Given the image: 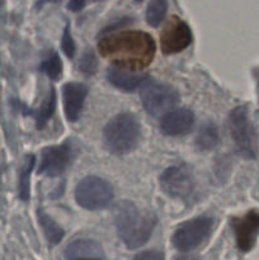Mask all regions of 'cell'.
<instances>
[{
  "label": "cell",
  "mask_w": 259,
  "mask_h": 260,
  "mask_svg": "<svg viewBox=\"0 0 259 260\" xmlns=\"http://www.w3.org/2000/svg\"><path fill=\"white\" fill-rule=\"evenodd\" d=\"M40 222L42 225L43 231L46 234V238L50 241L51 245H56L60 243L63 238V231L50 216L46 215L45 212H40Z\"/></svg>",
  "instance_id": "cell-17"
},
{
  "label": "cell",
  "mask_w": 259,
  "mask_h": 260,
  "mask_svg": "<svg viewBox=\"0 0 259 260\" xmlns=\"http://www.w3.org/2000/svg\"><path fill=\"white\" fill-rule=\"evenodd\" d=\"M192 42V32L187 23L177 15H173L163 28L160 46L165 55L178 53L187 48Z\"/></svg>",
  "instance_id": "cell-8"
},
{
  "label": "cell",
  "mask_w": 259,
  "mask_h": 260,
  "mask_svg": "<svg viewBox=\"0 0 259 260\" xmlns=\"http://www.w3.org/2000/svg\"><path fill=\"white\" fill-rule=\"evenodd\" d=\"M177 260H198V259H196V258H187V256H185V258H178Z\"/></svg>",
  "instance_id": "cell-26"
},
{
  "label": "cell",
  "mask_w": 259,
  "mask_h": 260,
  "mask_svg": "<svg viewBox=\"0 0 259 260\" xmlns=\"http://www.w3.org/2000/svg\"><path fill=\"white\" fill-rule=\"evenodd\" d=\"M88 95L85 85L79 83H68L62 88L63 111L68 121L76 122L80 117L84 102Z\"/></svg>",
  "instance_id": "cell-13"
},
{
  "label": "cell",
  "mask_w": 259,
  "mask_h": 260,
  "mask_svg": "<svg viewBox=\"0 0 259 260\" xmlns=\"http://www.w3.org/2000/svg\"><path fill=\"white\" fill-rule=\"evenodd\" d=\"M140 96L144 108L151 116H160L165 114V112H170L179 101V95L174 89L156 80L145 81L141 85Z\"/></svg>",
  "instance_id": "cell-6"
},
{
  "label": "cell",
  "mask_w": 259,
  "mask_h": 260,
  "mask_svg": "<svg viewBox=\"0 0 259 260\" xmlns=\"http://www.w3.org/2000/svg\"><path fill=\"white\" fill-rule=\"evenodd\" d=\"M211 229H212V218H193L177 229L173 236V244L178 250L183 253L192 251L210 236Z\"/></svg>",
  "instance_id": "cell-7"
},
{
  "label": "cell",
  "mask_w": 259,
  "mask_h": 260,
  "mask_svg": "<svg viewBox=\"0 0 259 260\" xmlns=\"http://www.w3.org/2000/svg\"><path fill=\"white\" fill-rule=\"evenodd\" d=\"M62 50L68 57H73L75 53V43H74L73 37L70 33V25H66L62 36Z\"/></svg>",
  "instance_id": "cell-23"
},
{
  "label": "cell",
  "mask_w": 259,
  "mask_h": 260,
  "mask_svg": "<svg viewBox=\"0 0 259 260\" xmlns=\"http://www.w3.org/2000/svg\"><path fill=\"white\" fill-rule=\"evenodd\" d=\"M146 74L134 73V71L123 70L118 68H111L107 70V79L116 88L122 90L131 91L141 86L147 80Z\"/></svg>",
  "instance_id": "cell-15"
},
{
  "label": "cell",
  "mask_w": 259,
  "mask_h": 260,
  "mask_svg": "<svg viewBox=\"0 0 259 260\" xmlns=\"http://www.w3.org/2000/svg\"><path fill=\"white\" fill-rule=\"evenodd\" d=\"M35 164V157L29 156L23 167L22 175H20V196L23 200H28L29 197V175Z\"/></svg>",
  "instance_id": "cell-21"
},
{
  "label": "cell",
  "mask_w": 259,
  "mask_h": 260,
  "mask_svg": "<svg viewBox=\"0 0 259 260\" xmlns=\"http://www.w3.org/2000/svg\"><path fill=\"white\" fill-rule=\"evenodd\" d=\"M195 124V114L189 109L180 108L170 111L163 116L160 129L167 136H182L188 134Z\"/></svg>",
  "instance_id": "cell-12"
},
{
  "label": "cell",
  "mask_w": 259,
  "mask_h": 260,
  "mask_svg": "<svg viewBox=\"0 0 259 260\" xmlns=\"http://www.w3.org/2000/svg\"><path fill=\"white\" fill-rule=\"evenodd\" d=\"M98 50L102 57L111 61L114 68L135 73L151 63L156 46L146 32L124 30L102 38Z\"/></svg>",
  "instance_id": "cell-1"
},
{
  "label": "cell",
  "mask_w": 259,
  "mask_h": 260,
  "mask_svg": "<svg viewBox=\"0 0 259 260\" xmlns=\"http://www.w3.org/2000/svg\"><path fill=\"white\" fill-rule=\"evenodd\" d=\"M41 70L51 78L52 80H57L62 74V63H61L60 56L56 52H51L46 58H43L41 63Z\"/></svg>",
  "instance_id": "cell-20"
},
{
  "label": "cell",
  "mask_w": 259,
  "mask_h": 260,
  "mask_svg": "<svg viewBox=\"0 0 259 260\" xmlns=\"http://www.w3.org/2000/svg\"><path fill=\"white\" fill-rule=\"evenodd\" d=\"M65 258L66 260H106L99 243L88 239H79L69 244Z\"/></svg>",
  "instance_id": "cell-14"
},
{
  "label": "cell",
  "mask_w": 259,
  "mask_h": 260,
  "mask_svg": "<svg viewBox=\"0 0 259 260\" xmlns=\"http://www.w3.org/2000/svg\"><path fill=\"white\" fill-rule=\"evenodd\" d=\"M84 5H85L84 2H71L68 4V8H70L73 12H78V10H80L81 8L84 7Z\"/></svg>",
  "instance_id": "cell-25"
},
{
  "label": "cell",
  "mask_w": 259,
  "mask_h": 260,
  "mask_svg": "<svg viewBox=\"0 0 259 260\" xmlns=\"http://www.w3.org/2000/svg\"><path fill=\"white\" fill-rule=\"evenodd\" d=\"M168 4L164 0H154L146 8V20L152 27H157L167 14Z\"/></svg>",
  "instance_id": "cell-19"
},
{
  "label": "cell",
  "mask_w": 259,
  "mask_h": 260,
  "mask_svg": "<svg viewBox=\"0 0 259 260\" xmlns=\"http://www.w3.org/2000/svg\"><path fill=\"white\" fill-rule=\"evenodd\" d=\"M228 126L231 139L240 155L248 157V159L255 156V135H254V129L249 121L248 111L245 107H238L231 111V113L229 114Z\"/></svg>",
  "instance_id": "cell-5"
},
{
  "label": "cell",
  "mask_w": 259,
  "mask_h": 260,
  "mask_svg": "<svg viewBox=\"0 0 259 260\" xmlns=\"http://www.w3.org/2000/svg\"><path fill=\"white\" fill-rule=\"evenodd\" d=\"M79 68L86 75H91L95 73L96 69V58L91 51H86L83 56H81L80 61H79Z\"/></svg>",
  "instance_id": "cell-22"
},
{
  "label": "cell",
  "mask_w": 259,
  "mask_h": 260,
  "mask_svg": "<svg viewBox=\"0 0 259 260\" xmlns=\"http://www.w3.org/2000/svg\"><path fill=\"white\" fill-rule=\"evenodd\" d=\"M56 107V94L53 89H51L50 93L47 94V98L43 101L42 106L40 107V109L36 113V123H37L38 128H42L46 123H47L48 119L52 117L53 112H55Z\"/></svg>",
  "instance_id": "cell-18"
},
{
  "label": "cell",
  "mask_w": 259,
  "mask_h": 260,
  "mask_svg": "<svg viewBox=\"0 0 259 260\" xmlns=\"http://www.w3.org/2000/svg\"><path fill=\"white\" fill-rule=\"evenodd\" d=\"M73 156L74 152L69 142L46 147L42 151L38 173L46 177H58L68 169L73 161Z\"/></svg>",
  "instance_id": "cell-10"
},
{
  "label": "cell",
  "mask_w": 259,
  "mask_h": 260,
  "mask_svg": "<svg viewBox=\"0 0 259 260\" xmlns=\"http://www.w3.org/2000/svg\"><path fill=\"white\" fill-rule=\"evenodd\" d=\"M218 142H220V135L217 127L211 122L203 123L196 137V145L198 149L202 151H210L217 146Z\"/></svg>",
  "instance_id": "cell-16"
},
{
  "label": "cell",
  "mask_w": 259,
  "mask_h": 260,
  "mask_svg": "<svg viewBox=\"0 0 259 260\" xmlns=\"http://www.w3.org/2000/svg\"><path fill=\"white\" fill-rule=\"evenodd\" d=\"M134 260H164V255L160 251L156 250H147L142 251L139 255H136Z\"/></svg>",
  "instance_id": "cell-24"
},
{
  "label": "cell",
  "mask_w": 259,
  "mask_h": 260,
  "mask_svg": "<svg viewBox=\"0 0 259 260\" xmlns=\"http://www.w3.org/2000/svg\"><path fill=\"white\" fill-rule=\"evenodd\" d=\"M117 233L128 249L145 245L151 236L156 218L149 212H142L132 202L118 203L113 211Z\"/></svg>",
  "instance_id": "cell-2"
},
{
  "label": "cell",
  "mask_w": 259,
  "mask_h": 260,
  "mask_svg": "<svg viewBox=\"0 0 259 260\" xmlns=\"http://www.w3.org/2000/svg\"><path fill=\"white\" fill-rule=\"evenodd\" d=\"M75 200L85 210H103L113 200V188L102 178L86 177L76 185Z\"/></svg>",
  "instance_id": "cell-4"
},
{
  "label": "cell",
  "mask_w": 259,
  "mask_h": 260,
  "mask_svg": "<svg viewBox=\"0 0 259 260\" xmlns=\"http://www.w3.org/2000/svg\"><path fill=\"white\" fill-rule=\"evenodd\" d=\"M160 185L170 197L185 200L195 190L196 180L190 170L185 167H172L161 174Z\"/></svg>",
  "instance_id": "cell-9"
},
{
  "label": "cell",
  "mask_w": 259,
  "mask_h": 260,
  "mask_svg": "<svg viewBox=\"0 0 259 260\" xmlns=\"http://www.w3.org/2000/svg\"><path fill=\"white\" fill-rule=\"evenodd\" d=\"M140 139V124L130 113H121L107 123L103 131L104 145L111 152L124 155L136 149Z\"/></svg>",
  "instance_id": "cell-3"
},
{
  "label": "cell",
  "mask_w": 259,
  "mask_h": 260,
  "mask_svg": "<svg viewBox=\"0 0 259 260\" xmlns=\"http://www.w3.org/2000/svg\"><path fill=\"white\" fill-rule=\"evenodd\" d=\"M236 244L241 251H249L254 246L259 231V213L250 211L244 217L233 220Z\"/></svg>",
  "instance_id": "cell-11"
}]
</instances>
